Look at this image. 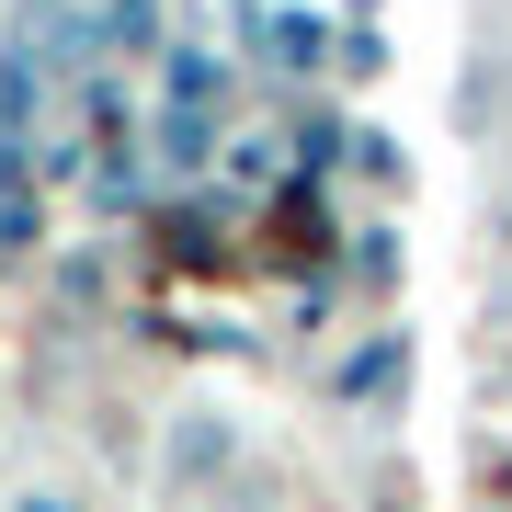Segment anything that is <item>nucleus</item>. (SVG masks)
I'll return each mask as SVG.
<instances>
[{
    "label": "nucleus",
    "mask_w": 512,
    "mask_h": 512,
    "mask_svg": "<svg viewBox=\"0 0 512 512\" xmlns=\"http://www.w3.org/2000/svg\"><path fill=\"white\" fill-rule=\"evenodd\" d=\"M239 467H251V410H239V399L194 387V399L160 410V433H148V501H160V512H205Z\"/></svg>",
    "instance_id": "obj_1"
},
{
    "label": "nucleus",
    "mask_w": 512,
    "mask_h": 512,
    "mask_svg": "<svg viewBox=\"0 0 512 512\" xmlns=\"http://www.w3.org/2000/svg\"><path fill=\"white\" fill-rule=\"evenodd\" d=\"M251 46H274V69H319L342 35H330V12H319V0H274V12L251 23Z\"/></svg>",
    "instance_id": "obj_2"
},
{
    "label": "nucleus",
    "mask_w": 512,
    "mask_h": 512,
    "mask_svg": "<svg viewBox=\"0 0 512 512\" xmlns=\"http://www.w3.org/2000/svg\"><path fill=\"white\" fill-rule=\"evenodd\" d=\"M103 46H148V57H160L171 35H160V0H114V12H103Z\"/></svg>",
    "instance_id": "obj_3"
},
{
    "label": "nucleus",
    "mask_w": 512,
    "mask_h": 512,
    "mask_svg": "<svg viewBox=\"0 0 512 512\" xmlns=\"http://www.w3.org/2000/svg\"><path fill=\"white\" fill-rule=\"evenodd\" d=\"M0 512H92V490H80V478H12Z\"/></svg>",
    "instance_id": "obj_4"
},
{
    "label": "nucleus",
    "mask_w": 512,
    "mask_h": 512,
    "mask_svg": "<svg viewBox=\"0 0 512 512\" xmlns=\"http://www.w3.org/2000/svg\"><path fill=\"white\" fill-rule=\"evenodd\" d=\"M478 330H490V342H512V274L490 285V308H478Z\"/></svg>",
    "instance_id": "obj_5"
},
{
    "label": "nucleus",
    "mask_w": 512,
    "mask_h": 512,
    "mask_svg": "<svg viewBox=\"0 0 512 512\" xmlns=\"http://www.w3.org/2000/svg\"><path fill=\"white\" fill-rule=\"evenodd\" d=\"M0 501H12V467H0Z\"/></svg>",
    "instance_id": "obj_6"
}]
</instances>
